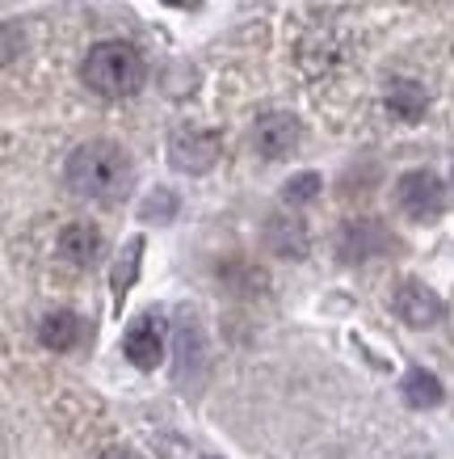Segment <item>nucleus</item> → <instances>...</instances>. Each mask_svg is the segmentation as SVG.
<instances>
[{
	"instance_id": "nucleus-1",
	"label": "nucleus",
	"mask_w": 454,
	"mask_h": 459,
	"mask_svg": "<svg viewBox=\"0 0 454 459\" xmlns=\"http://www.w3.org/2000/svg\"><path fill=\"white\" fill-rule=\"evenodd\" d=\"M64 181L76 198L93 203H118L131 190V156L110 140H89L68 156Z\"/></svg>"
},
{
	"instance_id": "nucleus-2",
	"label": "nucleus",
	"mask_w": 454,
	"mask_h": 459,
	"mask_svg": "<svg viewBox=\"0 0 454 459\" xmlns=\"http://www.w3.org/2000/svg\"><path fill=\"white\" fill-rule=\"evenodd\" d=\"M84 84L101 93V98H131L143 89V59L131 42H97L93 51L84 56L81 68Z\"/></svg>"
},
{
	"instance_id": "nucleus-3",
	"label": "nucleus",
	"mask_w": 454,
	"mask_h": 459,
	"mask_svg": "<svg viewBox=\"0 0 454 459\" xmlns=\"http://www.w3.org/2000/svg\"><path fill=\"white\" fill-rule=\"evenodd\" d=\"M396 207L416 223L438 220L441 211H446V186H441V178L429 173V169H408V173L396 181Z\"/></svg>"
},
{
	"instance_id": "nucleus-4",
	"label": "nucleus",
	"mask_w": 454,
	"mask_h": 459,
	"mask_svg": "<svg viewBox=\"0 0 454 459\" xmlns=\"http://www.w3.org/2000/svg\"><path fill=\"white\" fill-rule=\"evenodd\" d=\"M219 160V135L215 131H202V126H177L173 135H168V165L177 169V173H207L215 169Z\"/></svg>"
},
{
	"instance_id": "nucleus-5",
	"label": "nucleus",
	"mask_w": 454,
	"mask_h": 459,
	"mask_svg": "<svg viewBox=\"0 0 454 459\" xmlns=\"http://www.w3.org/2000/svg\"><path fill=\"white\" fill-rule=\"evenodd\" d=\"M387 249H391V232H387L379 220H371V215L345 220L341 232H337L341 262H366V257H379V253H387Z\"/></svg>"
},
{
	"instance_id": "nucleus-6",
	"label": "nucleus",
	"mask_w": 454,
	"mask_h": 459,
	"mask_svg": "<svg viewBox=\"0 0 454 459\" xmlns=\"http://www.w3.org/2000/svg\"><path fill=\"white\" fill-rule=\"evenodd\" d=\"M303 140V126L295 114H265L253 123V148L265 156V160H282L299 148Z\"/></svg>"
},
{
	"instance_id": "nucleus-7",
	"label": "nucleus",
	"mask_w": 454,
	"mask_h": 459,
	"mask_svg": "<svg viewBox=\"0 0 454 459\" xmlns=\"http://www.w3.org/2000/svg\"><path fill=\"white\" fill-rule=\"evenodd\" d=\"M261 240L265 249L278 253V257H287V262H303L307 249H312V237H307V223L299 215H290V211H278L270 215L261 228Z\"/></svg>"
},
{
	"instance_id": "nucleus-8",
	"label": "nucleus",
	"mask_w": 454,
	"mask_h": 459,
	"mask_svg": "<svg viewBox=\"0 0 454 459\" xmlns=\"http://www.w3.org/2000/svg\"><path fill=\"white\" fill-rule=\"evenodd\" d=\"M391 307H396V316L404 320V325H413V329H429V325L441 320V299L416 279L399 282L396 295H391Z\"/></svg>"
},
{
	"instance_id": "nucleus-9",
	"label": "nucleus",
	"mask_w": 454,
	"mask_h": 459,
	"mask_svg": "<svg viewBox=\"0 0 454 459\" xmlns=\"http://www.w3.org/2000/svg\"><path fill=\"white\" fill-rule=\"evenodd\" d=\"M165 333H168V325L160 316H151V312L148 316H139L123 337L126 359L135 362V367H143V371H151L156 362L165 359Z\"/></svg>"
},
{
	"instance_id": "nucleus-10",
	"label": "nucleus",
	"mask_w": 454,
	"mask_h": 459,
	"mask_svg": "<svg viewBox=\"0 0 454 459\" xmlns=\"http://www.w3.org/2000/svg\"><path fill=\"white\" fill-rule=\"evenodd\" d=\"M59 253H64L72 265H97L101 253H106L101 228H93V223H68V228L59 232Z\"/></svg>"
},
{
	"instance_id": "nucleus-11",
	"label": "nucleus",
	"mask_w": 454,
	"mask_h": 459,
	"mask_svg": "<svg viewBox=\"0 0 454 459\" xmlns=\"http://www.w3.org/2000/svg\"><path fill=\"white\" fill-rule=\"evenodd\" d=\"M84 337V325L76 312H47V316L39 320V342L47 350H72L76 342Z\"/></svg>"
},
{
	"instance_id": "nucleus-12",
	"label": "nucleus",
	"mask_w": 454,
	"mask_h": 459,
	"mask_svg": "<svg viewBox=\"0 0 454 459\" xmlns=\"http://www.w3.org/2000/svg\"><path fill=\"white\" fill-rule=\"evenodd\" d=\"M425 106H429V98L416 81H396L387 89V110L396 114L399 123H421V118H425Z\"/></svg>"
},
{
	"instance_id": "nucleus-13",
	"label": "nucleus",
	"mask_w": 454,
	"mask_h": 459,
	"mask_svg": "<svg viewBox=\"0 0 454 459\" xmlns=\"http://www.w3.org/2000/svg\"><path fill=\"white\" fill-rule=\"evenodd\" d=\"M399 392H404V401L413 404V409H433V404H441V379L433 376V371H425V367H413L408 376H404V384H399Z\"/></svg>"
},
{
	"instance_id": "nucleus-14",
	"label": "nucleus",
	"mask_w": 454,
	"mask_h": 459,
	"mask_svg": "<svg viewBox=\"0 0 454 459\" xmlns=\"http://www.w3.org/2000/svg\"><path fill=\"white\" fill-rule=\"evenodd\" d=\"M207 354V342H202V329L193 320H181L177 325V379L190 376V362H198Z\"/></svg>"
},
{
	"instance_id": "nucleus-15",
	"label": "nucleus",
	"mask_w": 454,
	"mask_h": 459,
	"mask_svg": "<svg viewBox=\"0 0 454 459\" xmlns=\"http://www.w3.org/2000/svg\"><path fill=\"white\" fill-rule=\"evenodd\" d=\"M139 257H143V237H131L126 240V253L118 257V265H114V299H118V304H123V295L135 287Z\"/></svg>"
},
{
	"instance_id": "nucleus-16",
	"label": "nucleus",
	"mask_w": 454,
	"mask_h": 459,
	"mask_svg": "<svg viewBox=\"0 0 454 459\" xmlns=\"http://www.w3.org/2000/svg\"><path fill=\"white\" fill-rule=\"evenodd\" d=\"M173 215H177V195L173 190H151L143 198V207H139V220H148V223H168Z\"/></svg>"
},
{
	"instance_id": "nucleus-17",
	"label": "nucleus",
	"mask_w": 454,
	"mask_h": 459,
	"mask_svg": "<svg viewBox=\"0 0 454 459\" xmlns=\"http://www.w3.org/2000/svg\"><path fill=\"white\" fill-rule=\"evenodd\" d=\"M320 186H324V181H320V173H295V178L282 186V203H287V207L312 203V198L320 195Z\"/></svg>"
},
{
	"instance_id": "nucleus-18",
	"label": "nucleus",
	"mask_w": 454,
	"mask_h": 459,
	"mask_svg": "<svg viewBox=\"0 0 454 459\" xmlns=\"http://www.w3.org/2000/svg\"><path fill=\"white\" fill-rule=\"evenodd\" d=\"M160 4H173V9H198L202 0H160Z\"/></svg>"
},
{
	"instance_id": "nucleus-19",
	"label": "nucleus",
	"mask_w": 454,
	"mask_h": 459,
	"mask_svg": "<svg viewBox=\"0 0 454 459\" xmlns=\"http://www.w3.org/2000/svg\"><path fill=\"white\" fill-rule=\"evenodd\" d=\"M106 459H135V455H131V451H110Z\"/></svg>"
},
{
	"instance_id": "nucleus-20",
	"label": "nucleus",
	"mask_w": 454,
	"mask_h": 459,
	"mask_svg": "<svg viewBox=\"0 0 454 459\" xmlns=\"http://www.w3.org/2000/svg\"><path fill=\"white\" fill-rule=\"evenodd\" d=\"M450 186H454V173H450Z\"/></svg>"
},
{
	"instance_id": "nucleus-21",
	"label": "nucleus",
	"mask_w": 454,
	"mask_h": 459,
	"mask_svg": "<svg viewBox=\"0 0 454 459\" xmlns=\"http://www.w3.org/2000/svg\"><path fill=\"white\" fill-rule=\"evenodd\" d=\"M413 459H421V455H413Z\"/></svg>"
}]
</instances>
